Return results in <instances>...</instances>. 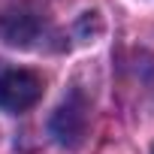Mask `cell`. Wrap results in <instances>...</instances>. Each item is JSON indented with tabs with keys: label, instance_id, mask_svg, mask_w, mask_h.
<instances>
[{
	"label": "cell",
	"instance_id": "3",
	"mask_svg": "<svg viewBox=\"0 0 154 154\" xmlns=\"http://www.w3.org/2000/svg\"><path fill=\"white\" fill-rule=\"evenodd\" d=\"M85 133H88V103L82 94H69L51 118V136L63 148H79L85 142Z\"/></svg>",
	"mask_w": 154,
	"mask_h": 154
},
{
	"label": "cell",
	"instance_id": "1",
	"mask_svg": "<svg viewBox=\"0 0 154 154\" xmlns=\"http://www.w3.org/2000/svg\"><path fill=\"white\" fill-rule=\"evenodd\" d=\"M48 36V21L39 6L27 0H12L0 6V39L15 48H33Z\"/></svg>",
	"mask_w": 154,
	"mask_h": 154
},
{
	"label": "cell",
	"instance_id": "2",
	"mask_svg": "<svg viewBox=\"0 0 154 154\" xmlns=\"http://www.w3.org/2000/svg\"><path fill=\"white\" fill-rule=\"evenodd\" d=\"M42 97V79L33 69L9 66L0 60V109L3 112H27Z\"/></svg>",
	"mask_w": 154,
	"mask_h": 154
}]
</instances>
